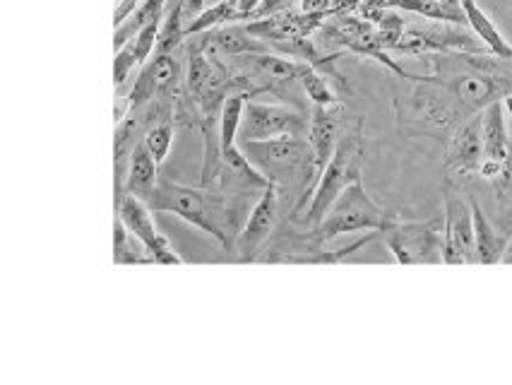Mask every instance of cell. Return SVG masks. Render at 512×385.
Instances as JSON below:
<instances>
[{"instance_id":"e0dca14e","label":"cell","mask_w":512,"mask_h":385,"mask_svg":"<svg viewBox=\"0 0 512 385\" xmlns=\"http://www.w3.org/2000/svg\"><path fill=\"white\" fill-rule=\"evenodd\" d=\"M397 8L409 10L428 20L438 22H467L462 3H445V0H395Z\"/></svg>"},{"instance_id":"d6986e66","label":"cell","mask_w":512,"mask_h":385,"mask_svg":"<svg viewBox=\"0 0 512 385\" xmlns=\"http://www.w3.org/2000/svg\"><path fill=\"white\" fill-rule=\"evenodd\" d=\"M250 63H253V68L258 70L260 75L275 82L301 80L303 70H306L308 65V63L287 61V58H279V56H270V53H253V56H250Z\"/></svg>"},{"instance_id":"8992f818","label":"cell","mask_w":512,"mask_h":385,"mask_svg":"<svg viewBox=\"0 0 512 385\" xmlns=\"http://www.w3.org/2000/svg\"><path fill=\"white\" fill-rule=\"evenodd\" d=\"M118 217L123 219V224L128 227L130 234L140 241L142 248L150 253V258L159 265H183V260L178 253L171 248L166 236L159 234L157 224L152 219V207L145 203V200L138 198V195L125 193L116 200Z\"/></svg>"},{"instance_id":"52a82bcc","label":"cell","mask_w":512,"mask_h":385,"mask_svg":"<svg viewBox=\"0 0 512 385\" xmlns=\"http://www.w3.org/2000/svg\"><path fill=\"white\" fill-rule=\"evenodd\" d=\"M308 130L306 118L291 106L248 102L243 111L238 140H272L284 135H303Z\"/></svg>"},{"instance_id":"6da1fadb","label":"cell","mask_w":512,"mask_h":385,"mask_svg":"<svg viewBox=\"0 0 512 385\" xmlns=\"http://www.w3.org/2000/svg\"><path fill=\"white\" fill-rule=\"evenodd\" d=\"M154 212H171V215L181 217L183 222L193 224L205 234L214 236L224 248H231L234 236L241 234L238 231V207L241 203L226 200L222 195L202 188L178 186L171 181H159L157 191L150 198Z\"/></svg>"},{"instance_id":"3957f363","label":"cell","mask_w":512,"mask_h":385,"mask_svg":"<svg viewBox=\"0 0 512 385\" xmlns=\"http://www.w3.org/2000/svg\"><path fill=\"white\" fill-rule=\"evenodd\" d=\"M388 222L390 217L373 203L359 176L344 188L323 222L313 229V234L318 241H330L335 236L356 234V231H383Z\"/></svg>"},{"instance_id":"603a6c76","label":"cell","mask_w":512,"mask_h":385,"mask_svg":"<svg viewBox=\"0 0 512 385\" xmlns=\"http://www.w3.org/2000/svg\"><path fill=\"white\" fill-rule=\"evenodd\" d=\"M301 85H303V90H306L308 97H311L313 104H320V106H332V104H337L335 92L330 90V85H327L325 77L315 73L311 65H306V70H303Z\"/></svg>"},{"instance_id":"ffe728a7","label":"cell","mask_w":512,"mask_h":385,"mask_svg":"<svg viewBox=\"0 0 512 385\" xmlns=\"http://www.w3.org/2000/svg\"><path fill=\"white\" fill-rule=\"evenodd\" d=\"M210 41L214 49L229 53V56H238V53H248V51H260V46L253 44V34L248 32V27L219 29V32L210 34Z\"/></svg>"},{"instance_id":"9c48e42d","label":"cell","mask_w":512,"mask_h":385,"mask_svg":"<svg viewBox=\"0 0 512 385\" xmlns=\"http://www.w3.org/2000/svg\"><path fill=\"white\" fill-rule=\"evenodd\" d=\"M279 219V188L275 183L265 188L260 200L250 210L246 227L241 229L236 239V253L238 260H258L260 248L267 244L270 234L277 227Z\"/></svg>"},{"instance_id":"30bf717a","label":"cell","mask_w":512,"mask_h":385,"mask_svg":"<svg viewBox=\"0 0 512 385\" xmlns=\"http://www.w3.org/2000/svg\"><path fill=\"white\" fill-rule=\"evenodd\" d=\"M178 80H181V65L174 58V53H157L150 65H145L128 102L130 111L142 109L154 99H174Z\"/></svg>"},{"instance_id":"7402d4cb","label":"cell","mask_w":512,"mask_h":385,"mask_svg":"<svg viewBox=\"0 0 512 385\" xmlns=\"http://www.w3.org/2000/svg\"><path fill=\"white\" fill-rule=\"evenodd\" d=\"M145 142H147V147H150V150H152L154 159H157V162L162 164L164 159L169 157L171 142H174V123H171V118L154 123V126L147 130Z\"/></svg>"},{"instance_id":"4316f807","label":"cell","mask_w":512,"mask_h":385,"mask_svg":"<svg viewBox=\"0 0 512 385\" xmlns=\"http://www.w3.org/2000/svg\"><path fill=\"white\" fill-rule=\"evenodd\" d=\"M202 13H205V0H183V20L193 22Z\"/></svg>"},{"instance_id":"2e32d148","label":"cell","mask_w":512,"mask_h":385,"mask_svg":"<svg viewBox=\"0 0 512 385\" xmlns=\"http://www.w3.org/2000/svg\"><path fill=\"white\" fill-rule=\"evenodd\" d=\"M464 15H467V25L474 29L476 37L486 44V49L498 56L500 61H512V46L505 41L503 34L498 32V27L493 25L491 17L476 5V0H460Z\"/></svg>"},{"instance_id":"7c38bea8","label":"cell","mask_w":512,"mask_h":385,"mask_svg":"<svg viewBox=\"0 0 512 385\" xmlns=\"http://www.w3.org/2000/svg\"><path fill=\"white\" fill-rule=\"evenodd\" d=\"M481 135H484V162L508 167L510 135L505 123V104H500L498 99L481 111Z\"/></svg>"},{"instance_id":"277c9868","label":"cell","mask_w":512,"mask_h":385,"mask_svg":"<svg viewBox=\"0 0 512 385\" xmlns=\"http://www.w3.org/2000/svg\"><path fill=\"white\" fill-rule=\"evenodd\" d=\"M359 176V142L354 138H347L339 142L335 154H332V159L323 169V174L318 176V186H315L313 200L306 210V222L318 227L327 212H330V207L335 205V200L342 195L344 188L351 181L359 179Z\"/></svg>"},{"instance_id":"8fae6325","label":"cell","mask_w":512,"mask_h":385,"mask_svg":"<svg viewBox=\"0 0 512 385\" xmlns=\"http://www.w3.org/2000/svg\"><path fill=\"white\" fill-rule=\"evenodd\" d=\"M484 164V135H481V114L469 118L455 130L448 142V167L467 174Z\"/></svg>"},{"instance_id":"5b68a950","label":"cell","mask_w":512,"mask_h":385,"mask_svg":"<svg viewBox=\"0 0 512 385\" xmlns=\"http://www.w3.org/2000/svg\"><path fill=\"white\" fill-rule=\"evenodd\" d=\"M380 234L385 236V244L400 265L438 263L443 260V231H438L436 222L414 224L390 219L388 227Z\"/></svg>"},{"instance_id":"cb8c5ba5","label":"cell","mask_w":512,"mask_h":385,"mask_svg":"<svg viewBox=\"0 0 512 385\" xmlns=\"http://www.w3.org/2000/svg\"><path fill=\"white\" fill-rule=\"evenodd\" d=\"M138 65V58H135V46L133 41H125V44L118 49L116 53V61H113V80H116V85H123L125 80H128L130 70Z\"/></svg>"},{"instance_id":"f1b7e54d","label":"cell","mask_w":512,"mask_h":385,"mask_svg":"<svg viewBox=\"0 0 512 385\" xmlns=\"http://www.w3.org/2000/svg\"><path fill=\"white\" fill-rule=\"evenodd\" d=\"M210 3H219V0H210Z\"/></svg>"},{"instance_id":"4fadbf2b","label":"cell","mask_w":512,"mask_h":385,"mask_svg":"<svg viewBox=\"0 0 512 385\" xmlns=\"http://www.w3.org/2000/svg\"><path fill=\"white\" fill-rule=\"evenodd\" d=\"M157 167L159 162L154 159L150 147H147L145 140L138 142L133 154L128 159V171H125V188L123 195H138V198L150 203V198L157 191Z\"/></svg>"},{"instance_id":"484cf974","label":"cell","mask_w":512,"mask_h":385,"mask_svg":"<svg viewBox=\"0 0 512 385\" xmlns=\"http://www.w3.org/2000/svg\"><path fill=\"white\" fill-rule=\"evenodd\" d=\"M332 8V0H301V10L306 15H325Z\"/></svg>"},{"instance_id":"ac0fdd59","label":"cell","mask_w":512,"mask_h":385,"mask_svg":"<svg viewBox=\"0 0 512 385\" xmlns=\"http://www.w3.org/2000/svg\"><path fill=\"white\" fill-rule=\"evenodd\" d=\"M496 92L498 87L493 85L488 77H479V75H464V77H457L455 82V94L457 99H460L462 104H467L469 109H481V106L496 102Z\"/></svg>"},{"instance_id":"9a60e30c","label":"cell","mask_w":512,"mask_h":385,"mask_svg":"<svg viewBox=\"0 0 512 385\" xmlns=\"http://www.w3.org/2000/svg\"><path fill=\"white\" fill-rule=\"evenodd\" d=\"M472 215H474V248H476V263L479 265H496L503 263L505 248L508 244L503 241V236L498 234L496 227L488 222L481 205L472 200Z\"/></svg>"},{"instance_id":"44dd1931","label":"cell","mask_w":512,"mask_h":385,"mask_svg":"<svg viewBox=\"0 0 512 385\" xmlns=\"http://www.w3.org/2000/svg\"><path fill=\"white\" fill-rule=\"evenodd\" d=\"M113 234H116V236H113V248H116V253H113V263H118V265L154 263L152 258L142 256V251H133V248H130V239H133V234H130L128 227H125L121 217L116 219V227H113Z\"/></svg>"},{"instance_id":"d4e9b609","label":"cell","mask_w":512,"mask_h":385,"mask_svg":"<svg viewBox=\"0 0 512 385\" xmlns=\"http://www.w3.org/2000/svg\"><path fill=\"white\" fill-rule=\"evenodd\" d=\"M140 8V0H118L116 5V13H113V25H123L125 20H128L130 15L135 13V10Z\"/></svg>"},{"instance_id":"83f0119b","label":"cell","mask_w":512,"mask_h":385,"mask_svg":"<svg viewBox=\"0 0 512 385\" xmlns=\"http://www.w3.org/2000/svg\"><path fill=\"white\" fill-rule=\"evenodd\" d=\"M505 263H512V239L508 241V248H505Z\"/></svg>"},{"instance_id":"7a4b0ae2","label":"cell","mask_w":512,"mask_h":385,"mask_svg":"<svg viewBox=\"0 0 512 385\" xmlns=\"http://www.w3.org/2000/svg\"><path fill=\"white\" fill-rule=\"evenodd\" d=\"M238 145H241L248 162L277 188H296L311 183L315 159L311 142L303 140V135H284V138L272 140H238Z\"/></svg>"},{"instance_id":"ba28073f","label":"cell","mask_w":512,"mask_h":385,"mask_svg":"<svg viewBox=\"0 0 512 385\" xmlns=\"http://www.w3.org/2000/svg\"><path fill=\"white\" fill-rule=\"evenodd\" d=\"M443 263L445 265L476 263L472 205H467L462 198H457V195H448V200H445Z\"/></svg>"},{"instance_id":"5bb4252c","label":"cell","mask_w":512,"mask_h":385,"mask_svg":"<svg viewBox=\"0 0 512 385\" xmlns=\"http://www.w3.org/2000/svg\"><path fill=\"white\" fill-rule=\"evenodd\" d=\"M308 142H311V150H313L315 171H318V176H320V174H323V169L327 167V162L332 159V154H335L337 145H339L337 118L330 114V106L313 104Z\"/></svg>"}]
</instances>
